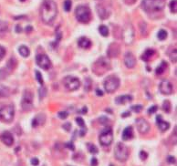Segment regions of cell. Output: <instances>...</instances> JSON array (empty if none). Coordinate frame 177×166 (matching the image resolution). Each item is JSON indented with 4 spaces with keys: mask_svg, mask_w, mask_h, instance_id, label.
<instances>
[{
    "mask_svg": "<svg viewBox=\"0 0 177 166\" xmlns=\"http://www.w3.org/2000/svg\"><path fill=\"white\" fill-rule=\"evenodd\" d=\"M77 20L80 23H88L91 18V11L87 6H79L75 10Z\"/></svg>",
    "mask_w": 177,
    "mask_h": 166,
    "instance_id": "4",
    "label": "cell"
},
{
    "mask_svg": "<svg viewBox=\"0 0 177 166\" xmlns=\"http://www.w3.org/2000/svg\"><path fill=\"white\" fill-rule=\"evenodd\" d=\"M7 29H8L7 22H6L4 20H0V33H4V32L7 31Z\"/></svg>",
    "mask_w": 177,
    "mask_h": 166,
    "instance_id": "28",
    "label": "cell"
},
{
    "mask_svg": "<svg viewBox=\"0 0 177 166\" xmlns=\"http://www.w3.org/2000/svg\"><path fill=\"white\" fill-rule=\"evenodd\" d=\"M99 140L101 142V145L103 146H109L112 144V140H113V132H112V129L111 127H106L100 134Z\"/></svg>",
    "mask_w": 177,
    "mask_h": 166,
    "instance_id": "8",
    "label": "cell"
},
{
    "mask_svg": "<svg viewBox=\"0 0 177 166\" xmlns=\"http://www.w3.org/2000/svg\"><path fill=\"white\" fill-rule=\"evenodd\" d=\"M70 127H71V124L69 122H67L63 125V129H65L67 131H69L70 130Z\"/></svg>",
    "mask_w": 177,
    "mask_h": 166,
    "instance_id": "45",
    "label": "cell"
},
{
    "mask_svg": "<svg viewBox=\"0 0 177 166\" xmlns=\"http://www.w3.org/2000/svg\"><path fill=\"white\" fill-rule=\"evenodd\" d=\"M0 138H1V140L3 141V143H5L7 146H12L13 143H14L13 135L9 131H5V132H3Z\"/></svg>",
    "mask_w": 177,
    "mask_h": 166,
    "instance_id": "19",
    "label": "cell"
},
{
    "mask_svg": "<svg viewBox=\"0 0 177 166\" xmlns=\"http://www.w3.org/2000/svg\"><path fill=\"white\" fill-rule=\"evenodd\" d=\"M5 55H6V50L2 46H0V60L5 57Z\"/></svg>",
    "mask_w": 177,
    "mask_h": 166,
    "instance_id": "41",
    "label": "cell"
},
{
    "mask_svg": "<svg viewBox=\"0 0 177 166\" xmlns=\"http://www.w3.org/2000/svg\"><path fill=\"white\" fill-rule=\"evenodd\" d=\"M63 85L68 90L73 91L80 87V81L76 77L67 76L63 78Z\"/></svg>",
    "mask_w": 177,
    "mask_h": 166,
    "instance_id": "9",
    "label": "cell"
},
{
    "mask_svg": "<svg viewBox=\"0 0 177 166\" xmlns=\"http://www.w3.org/2000/svg\"><path fill=\"white\" fill-rule=\"evenodd\" d=\"M166 68H167V63H166L165 61H163V62L161 63V65H160V66L156 69V70H155L156 75H161V74H163L165 71Z\"/></svg>",
    "mask_w": 177,
    "mask_h": 166,
    "instance_id": "26",
    "label": "cell"
},
{
    "mask_svg": "<svg viewBox=\"0 0 177 166\" xmlns=\"http://www.w3.org/2000/svg\"><path fill=\"white\" fill-rule=\"evenodd\" d=\"M96 94H97L98 96H103V92H102V90H101V89H96Z\"/></svg>",
    "mask_w": 177,
    "mask_h": 166,
    "instance_id": "49",
    "label": "cell"
},
{
    "mask_svg": "<svg viewBox=\"0 0 177 166\" xmlns=\"http://www.w3.org/2000/svg\"><path fill=\"white\" fill-rule=\"evenodd\" d=\"M20 1H25V0H20Z\"/></svg>",
    "mask_w": 177,
    "mask_h": 166,
    "instance_id": "53",
    "label": "cell"
},
{
    "mask_svg": "<svg viewBox=\"0 0 177 166\" xmlns=\"http://www.w3.org/2000/svg\"><path fill=\"white\" fill-rule=\"evenodd\" d=\"M58 15V7L53 0H43L40 7V17L46 24H51Z\"/></svg>",
    "mask_w": 177,
    "mask_h": 166,
    "instance_id": "1",
    "label": "cell"
},
{
    "mask_svg": "<svg viewBox=\"0 0 177 166\" xmlns=\"http://www.w3.org/2000/svg\"><path fill=\"white\" fill-rule=\"evenodd\" d=\"M65 146H66V147H68L69 150H72V151L75 149V147H74V145H73V143H72V142H68V143H66V144H65Z\"/></svg>",
    "mask_w": 177,
    "mask_h": 166,
    "instance_id": "44",
    "label": "cell"
},
{
    "mask_svg": "<svg viewBox=\"0 0 177 166\" xmlns=\"http://www.w3.org/2000/svg\"><path fill=\"white\" fill-rule=\"evenodd\" d=\"M165 7V0H142L141 7L147 13L162 11Z\"/></svg>",
    "mask_w": 177,
    "mask_h": 166,
    "instance_id": "2",
    "label": "cell"
},
{
    "mask_svg": "<svg viewBox=\"0 0 177 166\" xmlns=\"http://www.w3.org/2000/svg\"><path fill=\"white\" fill-rule=\"evenodd\" d=\"M21 107L23 111H29L33 108V94L29 90H25L21 101Z\"/></svg>",
    "mask_w": 177,
    "mask_h": 166,
    "instance_id": "10",
    "label": "cell"
},
{
    "mask_svg": "<svg viewBox=\"0 0 177 166\" xmlns=\"http://www.w3.org/2000/svg\"><path fill=\"white\" fill-rule=\"evenodd\" d=\"M159 89H160V91L161 93L165 94V95H170L173 93L174 91V88H173V85L172 83L169 81V80H163L159 86Z\"/></svg>",
    "mask_w": 177,
    "mask_h": 166,
    "instance_id": "14",
    "label": "cell"
},
{
    "mask_svg": "<svg viewBox=\"0 0 177 166\" xmlns=\"http://www.w3.org/2000/svg\"><path fill=\"white\" fill-rule=\"evenodd\" d=\"M30 163H31V164H32V165L37 166V165H38V164H39V161H38V158H32Z\"/></svg>",
    "mask_w": 177,
    "mask_h": 166,
    "instance_id": "43",
    "label": "cell"
},
{
    "mask_svg": "<svg viewBox=\"0 0 177 166\" xmlns=\"http://www.w3.org/2000/svg\"><path fill=\"white\" fill-rule=\"evenodd\" d=\"M78 44L82 49H88L91 46V41L88 38H85V37H81V38L79 39Z\"/></svg>",
    "mask_w": 177,
    "mask_h": 166,
    "instance_id": "22",
    "label": "cell"
},
{
    "mask_svg": "<svg viewBox=\"0 0 177 166\" xmlns=\"http://www.w3.org/2000/svg\"><path fill=\"white\" fill-rule=\"evenodd\" d=\"M163 110L165 111V112H170V111H171V103H170L169 101H165V102H164Z\"/></svg>",
    "mask_w": 177,
    "mask_h": 166,
    "instance_id": "33",
    "label": "cell"
},
{
    "mask_svg": "<svg viewBox=\"0 0 177 166\" xmlns=\"http://www.w3.org/2000/svg\"><path fill=\"white\" fill-rule=\"evenodd\" d=\"M10 95V90L8 88L0 85V98H6Z\"/></svg>",
    "mask_w": 177,
    "mask_h": 166,
    "instance_id": "24",
    "label": "cell"
},
{
    "mask_svg": "<svg viewBox=\"0 0 177 166\" xmlns=\"http://www.w3.org/2000/svg\"><path fill=\"white\" fill-rule=\"evenodd\" d=\"M142 109H143V107L141 106V105H134V106H132V110L133 111H135V112H141V111H142Z\"/></svg>",
    "mask_w": 177,
    "mask_h": 166,
    "instance_id": "35",
    "label": "cell"
},
{
    "mask_svg": "<svg viewBox=\"0 0 177 166\" xmlns=\"http://www.w3.org/2000/svg\"><path fill=\"white\" fill-rule=\"evenodd\" d=\"M99 31H100L101 36H103V37H107L109 35V29H108V27L106 26H99Z\"/></svg>",
    "mask_w": 177,
    "mask_h": 166,
    "instance_id": "27",
    "label": "cell"
},
{
    "mask_svg": "<svg viewBox=\"0 0 177 166\" xmlns=\"http://www.w3.org/2000/svg\"><path fill=\"white\" fill-rule=\"evenodd\" d=\"M71 5H72L71 0H65L63 5L64 10H65L66 12H69L70 9H71Z\"/></svg>",
    "mask_w": 177,
    "mask_h": 166,
    "instance_id": "30",
    "label": "cell"
},
{
    "mask_svg": "<svg viewBox=\"0 0 177 166\" xmlns=\"http://www.w3.org/2000/svg\"><path fill=\"white\" fill-rule=\"evenodd\" d=\"M100 121L102 124H105L106 122H108V119L106 117H101V118H100Z\"/></svg>",
    "mask_w": 177,
    "mask_h": 166,
    "instance_id": "46",
    "label": "cell"
},
{
    "mask_svg": "<svg viewBox=\"0 0 177 166\" xmlns=\"http://www.w3.org/2000/svg\"><path fill=\"white\" fill-rule=\"evenodd\" d=\"M31 30H32V26H26V32H29V31H31Z\"/></svg>",
    "mask_w": 177,
    "mask_h": 166,
    "instance_id": "50",
    "label": "cell"
},
{
    "mask_svg": "<svg viewBox=\"0 0 177 166\" xmlns=\"http://www.w3.org/2000/svg\"><path fill=\"white\" fill-rule=\"evenodd\" d=\"M132 101V97L130 95H122V96H119L115 99V103L122 105V104H125L127 102H130Z\"/></svg>",
    "mask_w": 177,
    "mask_h": 166,
    "instance_id": "20",
    "label": "cell"
},
{
    "mask_svg": "<svg viewBox=\"0 0 177 166\" xmlns=\"http://www.w3.org/2000/svg\"><path fill=\"white\" fill-rule=\"evenodd\" d=\"M22 31V28H21V26L19 25H17V26H16V32L17 33H20Z\"/></svg>",
    "mask_w": 177,
    "mask_h": 166,
    "instance_id": "48",
    "label": "cell"
},
{
    "mask_svg": "<svg viewBox=\"0 0 177 166\" xmlns=\"http://www.w3.org/2000/svg\"><path fill=\"white\" fill-rule=\"evenodd\" d=\"M18 52L20 53V55L24 58H27L30 54V50H28L27 47L26 46H20L19 49H18Z\"/></svg>",
    "mask_w": 177,
    "mask_h": 166,
    "instance_id": "25",
    "label": "cell"
},
{
    "mask_svg": "<svg viewBox=\"0 0 177 166\" xmlns=\"http://www.w3.org/2000/svg\"><path fill=\"white\" fill-rule=\"evenodd\" d=\"M97 165H98V161H97L96 158H93V159L91 160V166H97Z\"/></svg>",
    "mask_w": 177,
    "mask_h": 166,
    "instance_id": "47",
    "label": "cell"
},
{
    "mask_svg": "<svg viewBox=\"0 0 177 166\" xmlns=\"http://www.w3.org/2000/svg\"><path fill=\"white\" fill-rule=\"evenodd\" d=\"M36 62L38 64V67L42 68L45 70L50 69V58L46 54H38L37 57H36Z\"/></svg>",
    "mask_w": 177,
    "mask_h": 166,
    "instance_id": "12",
    "label": "cell"
},
{
    "mask_svg": "<svg viewBox=\"0 0 177 166\" xmlns=\"http://www.w3.org/2000/svg\"><path fill=\"white\" fill-rule=\"evenodd\" d=\"M35 73H36V78H37V80L38 81V83L40 85H43L44 81H43V78H42V76H41V73L38 70H36Z\"/></svg>",
    "mask_w": 177,
    "mask_h": 166,
    "instance_id": "34",
    "label": "cell"
},
{
    "mask_svg": "<svg viewBox=\"0 0 177 166\" xmlns=\"http://www.w3.org/2000/svg\"><path fill=\"white\" fill-rule=\"evenodd\" d=\"M170 9L173 13L177 12V0H172L170 3Z\"/></svg>",
    "mask_w": 177,
    "mask_h": 166,
    "instance_id": "32",
    "label": "cell"
},
{
    "mask_svg": "<svg viewBox=\"0 0 177 166\" xmlns=\"http://www.w3.org/2000/svg\"><path fill=\"white\" fill-rule=\"evenodd\" d=\"M46 93H47L46 88H42V89H39V96H40V98H44L46 96Z\"/></svg>",
    "mask_w": 177,
    "mask_h": 166,
    "instance_id": "40",
    "label": "cell"
},
{
    "mask_svg": "<svg viewBox=\"0 0 177 166\" xmlns=\"http://www.w3.org/2000/svg\"><path fill=\"white\" fill-rule=\"evenodd\" d=\"M58 115H59V117H60V119H62V120L67 119V118H68V116H69L68 112H66V111H60V112L58 113Z\"/></svg>",
    "mask_w": 177,
    "mask_h": 166,
    "instance_id": "38",
    "label": "cell"
},
{
    "mask_svg": "<svg viewBox=\"0 0 177 166\" xmlns=\"http://www.w3.org/2000/svg\"><path fill=\"white\" fill-rule=\"evenodd\" d=\"M147 157H148V154H147V153H145L144 151H141V152L140 153V158H141V160L144 161V160L147 159Z\"/></svg>",
    "mask_w": 177,
    "mask_h": 166,
    "instance_id": "39",
    "label": "cell"
},
{
    "mask_svg": "<svg viewBox=\"0 0 177 166\" xmlns=\"http://www.w3.org/2000/svg\"><path fill=\"white\" fill-rule=\"evenodd\" d=\"M122 38L127 45L132 44L134 38V29L131 23L127 24L122 31Z\"/></svg>",
    "mask_w": 177,
    "mask_h": 166,
    "instance_id": "11",
    "label": "cell"
},
{
    "mask_svg": "<svg viewBox=\"0 0 177 166\" xmlns=\"http://www.w3.org/2000/svg\"><path fill=\"white\" fill-rule=\"evenodd\" d=\"M154 53H155V51L153 50H151V49L145 50V52L143 53V55L141 56L142 60H144V61H149V60L152 59V56L154 55Z\"/></svg>",
    "mask_w": 177,
    "mask_h": 166,
    "instance_id": "23",
    "label": "cell"
},
{
    "mask_svg": "<svg viewBox=\"0 0 177 166\" xmlns=\"http://www.w3.org/2000/svg\"><path fill=\"white\" fill-rule=\"evenodd\" d=\"M110 69H111V63H110L109 59L107 58L101 57L93 64L92 71L96 75L101 76V75H103L104 73H106Z\"/></svg>",
    "mask_w": 177,
    "mask_h": 166,
    "instance_id": "3",
    "label": "cell"
},
{
    "mask_svg": "<svg viewBox=\"0 0 177 166\" xmlns=\"http://www.w3.org/2000/svg\"><path fill=\"white\" fill-rule=\"evenodd\" d=\"M124 64L127 68L132 69L136 65V59L132 52H127L124 56Z\"/></svg>",
    "mask_w": 177,
    "mask_h": 166,
    "instance_id": "16",
    "label": "cell"
},
{
    "mask_svg": "<svg viewBox=\"0 0 177 166\" xmlns=\"http://www.w3.org/2000/svg\"><path fill=\"white\" fill-rule=\"evenodd\" d=\"M96 9H97V13H98L99 17H101V19H106L111 15L110 10L107 7H105L103 5H98L97 7H96Z\"/></svg>",
    "mask_w": 177,
    "mask_h": 166,
    "instance_id": "18",
    "label": "cell"
},
{
    "mask_svg": "<svg viewBox=\"0 0 177 166\" xmlns=\"http://www.w3.org/2000/svg\"><path fill=\"white\" fill-rule=\"evenodd\" d=\"M15 116V108L12 105H7L0 108V121L3 122H11Z\"/></svg>",
    "mask_w": 177,
    "mask_h": 166,
    "instance_id": "6",
    "label": "cell"
},
{
    "mask_svg": "<svg viewBox=\"0 0 177 166\" xmlns=\"http://www.w3.org/2000/svg\"><path fill=\"white\" fill-rule=\"evenodd\" d=\"M87 145H88V149L89 153H92V154H97V153H98L99 150H98V148H97L94 144H92V143H88Z\"/></svg>",
    "mask_w": 177,
    "mask_h": 166,
    "instance_id": "29",
    "label": "cell"
},
{
    "mask_svg": "<svg viewBox=\"0 0 177 166\" xmlns=\"http://www.w3.org/2000/svg\"><path fill=\"white\" fill-rule=\"evenodd\" d=\"M167 162H168L169 164H175V158L174 156H168V157H167Z\"/></svg>",
    "mask_w": 177,
    "mask_h": 166,
    "instance_id": "42",
    "label": "cell"
},
{
    "mask_svg": "<svg viewBox=\"0 0 177 166\" xmlns=\"http://www.w3.org/2000/svg\"><path fill=\"white\" fill-rule=\"evenodd\" d=\"M133 137V129L132 127H126L122 131V140H128L132 139Z\"/></svg>",
    "mask_w": 177,
    "mask_h": 166,
    "instance_id": "21",
    "label": "cell"
},
{
    "mask_svg": "<svg viewBox=\"0 0 177 166\" xmlns=\"http://www.w3.org/2000/svg\"><path fill=\"white\" fill-rule=\"evenodd\" d=\"M127 112H128V111H127ZM127 115H131V113H130V112H128V113H125V114H122V117H125V116H127Z\"/></svg>",
    "mask_w": 177,
    "mask_h": 166,
    "instance_id": "52",
    "label": "cell"
},
{
    "mask_svg": "<svg viewBox=\"0 0 177 166\" xmlns=\"http://www.w3.org/2000/svg\"><path fill=\"white\" fill-rule=\"evenodd\" d=\"M121 52V48L120 45L117 43H112L107 50V54L110 58H117Z\"/></svg>",
    "mask_w": 177,
    "mask_h": 166,
    "instance_id": "15",
    "label": "cell"
},
{
    "mask_svg": "<svg viewBox=\"0 0 177 166\" xmlns=\"http://www.w3.org/2000/svg\"><path fill=\"white\" fill-rule=\"evenodd\" d=\"M135 123L137 125V129L139 130L140 133L141 134H145L150 130V124L148 123L147 121H145L142 118H139L135 121Z\"/></svg>",
    "mask_w": 177,
    "mask_h": 166,
    "instance_id": "13",
    "label": "cell"
},
{
    "mask_svg": "<svg viewBox=\"0 0 177 166\" xmlns=\"http://www.w3.org/2000/svg\"><path fill=\"white\" fill-rule=\"evenodd\" d=\"M157 37L160 40H165V38H167V32L165 31V29H161V30H159V32L157 34Z\"/></svg>",
    "mask_w": 177,
    "mask_h": 166,
    "instance_id": "31",
    "label": "cell"
},
{
    "mask_svg": "<svg viewBox=\"0 0 177 166\" xmlns=\"http://www.w3.org/2000/svg\"><path fill=\"white\" fill-rule=\"evenodd\" d=\"M87 111H88V110H87V108H86V107H84V108L82 109V111H82L81 113H84V114H85V113H87Z\"/></svg>",
    "mask_w": 177,
    "mask_h": 166,
    "instance_id": "51",
    "label": "cell"
},
{
    "mask_svg": "<svg viewBox=\"0 0 177 166\" xmlns=\"http://www.w3.org/2000/svg\"><path fill=\"white\" fill-rule=\"evenodd\" d=\"M157 110H158V107H157L156 105H153V106H152V107L148 110V112H149V114H153V113H155V112L157 111Z\"/></svg>",
    "mask_w": 177,
    "mask_h": 166,
    "instance_id": "37",
    "label": "cell"
},
{
    "mask_svg": "<svg viewBox=\"0 0 177 166\" xmlns=\"http://www.w3.org/2000/svg\"><path fill=\"white\" fill-rule=\"evenodd\" d=\"M120 83H121V81L118 77L114 76V75L107 77L103 82L104 89L108 93H113L114 91L117 90L118 88L120 87Z\"/></svg>",
    "mask_w": 177,
    "mask_h": 166,
    "instance_id": "5",
    "label": "cell"
},
{
    "mask_svg": "<svg viewBox=\"0 0 177 166\" xmlns=\"http://www.w3.org/2000/svg\"><path fill=\"white\" fill-rule=\"evenodd\" d=\"M156 123H157V126L159 128V130L162 131V132H165L166 131L169 127H170V123L167 122V121H165L163 120V117L161 115H158L156 117Z\"/></svg>",
    "mask_w": 177,
    "mask_h": 166,
    "instance_id": "17",
    "label": "cell"
},
{
    "mask_svg": "<svg viewBox=\"0 0 177 166\" xmlns=\"http://www.w3.org/2000/svg\"><path fill=\"white\" fill-rule=\"evenodd\" d=\"M114 156L120 162H126L129 157V150L126 145L122 142L117 143L114 149Z\"/></svg>",
    "mask_w": 177,
    "mask_h": 166,
    "instance_id": "7",
    "label": "cell"
},
{
    "mask_svg": "<svg viewBox=\"0 0 177 166\" xmlns=\"http://www.w3.org/2000/svg\"><path fill=\"white\" fill-rule=\"evenodd\" d=\"M76 122H77V124H78L79 127H81L82 129H84V128H85V122H84V121H83L81 118H77Z\"/></svg>",
    "mask_w": 177,
    "mask_h": 166,
    "instance_id": "36",
    "label": "cell"
}]
</instances>
